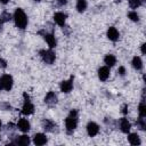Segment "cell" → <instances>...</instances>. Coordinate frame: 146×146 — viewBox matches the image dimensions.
<instances>
[{
  "mask_svg": "<svg viewBox=\"0 0 146 146\" xmlns=\"http://www.w3.org/2000/svg\"><path fill=\"white\" fill-rule=\"evenodd\" d=\"M14 19H15V24L18 29H25L26 25H27V17L25 15V13L21 9V8H17L14 13Z\"/></svg>",
  "mask_w": 146,
  "mask_h": 146,
  "instance_id": "1",
  "label": "cell"
},
{
  "mask_svg": "<svg viewBox=\"0 0 146 146\" xmlns=\"http://www.w3.org/2000/svg\"><path fill=\"white\" fill-rule=\"evenodd\" d=\"M76 125H78V113L75 110H73V111H71L70 115L65 120V127H66L67 132L68 133L73 132L74 129L76 128Z\"/></svg>",
  "mask_w": 146,
  "mask_h": 146,
  "instance_id": "2",
  "label": "cell"
},
{
  "mask_svg": "<svg viewBox=\"0 0 146 146\" xmlns=\"http://www.w3.org/2000/svg\"><path fill=\"white\" fill-rule=\"evenodd\" d=\"M23 97H24L25 102H24V105H23V108H22V113H23L24 115H31V114H33V112H34V106L31 104L29 95H27L26 92H24V94H23Z\"/></svg>",
  "mask_w": 146,
  "mask_h": 146,
  "instance_id": "3",
  "label": "cell"
},
{
  "mask_svg": "<svg viewBox=\"0 0 146 146\" xmlns=\"http://www.w3.org/2000/svg\"><path fill=\"white\" fill-rule=\"evenodd\" d=\"M13 87V78L5 74L0 78V90H10Z\"/></svg>",
  "mask_w": 146,
  "mask_h": 146,
  "instance_id": "4",
  "label": "cell"
},
{
  "mask_svg": "<svg viewBox=\"0 0 146 146\" xmlns=\"http://www.w3.org/2000/svg\"><path fill=\"white\" fill-rule=\"evenodd\" d=\"M40 55H41V57L46 64H52L55 62L56 56H55V52L52 50H41Z\"/></svg>",
  "mask_w": 146,
  "mask_h": 146,
  "instance_id": "5",
  "label": "cell"
},
{
  "mask_svg": "<svg viewBox=\"0 0 146 146\" xmlns=\"http://www.w3.org/2000/svg\"><path fill=\"white\" fill-rule=\"evenodd\" d=\"M99 131V127L98 124H96L95 122H89L87 125V132L90 137H95Z\"/></svg>",
  "mask_w": 146,
  "mask_h": 146,
  "instance_id": "6",
  "label": "cell"
},
{
  "mask_svg": "<svg viewBox=\"0 0 146 146\" xmlns=\"http://www.w3.org/2000/svg\"><path fill=\"white\" fill-rule=\"evenodd\" d=\"M110 76V68L108 66H103L98 70V78L100 81H106Z\"/></svg>",
  "mask_w": 146,
  "mask_h": 146,
  "instance_id": "7",
  "label": "cell"
},
{
  "mask_svg": "<svg viewBox=\"0 0 146 146\" xmlns=\"http://www.w3.org/2000/svg\"><path fill=\"white\" fill-rule=\"evenodd\" d=\"M44 103H46L47 105H49V106L55 105V104L57 103V96L55 95V92L49 91V92L46 95V97H44Z\"/></svg>",
  "mask_w": 146,
  "mask_h": 146,
  "instance_id": "8",
  "label": "cell"
},
{
  "mask_svg": "<svg viewBox=\"0 0 146 146\" xmlns=\"http://www.w3.org/2000/svg\"><path fill=\"white\" fill-rule=\"evenodd\" d=\"M47 137H46V135H43V133H36V135H34V137H33V143L35 144V145H38V146H41V145H44L46 143H47Z\"/></svg>",
  "mask_w": 146,
  "mask_h": 146,
  "instance_id": "9",
  "label": "cell"
},
{
  "mask_svg": "<svg viewBox=\"0 0 146 146\" xmlns=\"http://www.w3.org/2000/svg\"><path fill=\"white\" fill-rule=\"evenodd\" d=\"M73 88V78H71L70 80L67 81H63L60 83V90L63 92H70Z\"/></svg>",
  "mask_w": 146,
  "mask_h": 146,
  "instance_id": "10",
  "label": "cell"
},
{
  "mask_svg": "<svg viewBox=\"0 0 146 146\" xmlns=\"http://www.w3.org/2000/svg\"><path fill=\"white\" fill-rule=\"evenodd\" d=\"M65 19H66V15L63 14V13H56L54 15V21L59 26H64L65 25Z\"/></svg>",
  "mask_w": 146,
  "mask_h": 146,
  "instance_id": "11",
  "label": "cell"
},
{
  "mask_svg": "<svg viewBox=\"0 0 146 146\" xmlns=\"http://www.w3.org/2000/svg\"><path fill=\"white\" fill-rule=\"evenodd\" d=\"M42 125H43V129L46 131H49V132H54L57 128V125L54 122H51L50 120H47V119L42 121Z\"/></svg>",
  "mask_w": 146,
  "mask_h": 146,
  "instance_id": "12",
  "label": "cell"
},
{
  "mask_svg": "<svg viewBox=\"0 0 146 146\" xmlns=\"http://www.w3.org/2000/svg\"><path fill=\"white\" fill-rule=\"evenodd\" d=\"M14 144L19 145V146H27V145L30 144V138H29V136H26V135L18 136V137L16 138V140L14 141Z\"/></svg>",
  "mask_w": 146,
  "mask_h": 146,
  "instance_id": "13",
  "label": "cell"
},
{
  "mask_svg": "<svg viewBox=\"0 0 146 146\" xmlns=\"http://www.w3.org/2000/svg\"><path fill=\"white\" fill-rule=\"evenodd\" d=\"M119 36H120V34H119V31L115 29V27H110L108 30H107V38L110 39V40H112V41H116L117 39H119Z\"/></svg>",
  "mask_w": 146,
  "mask_h": 146,
  "instance_id": "14",
  "label": "cell"
},
{
  "mask_svg": "<svg viewBox=\"0 0 146 146\" xmlns=\"http://www.w3.org/2000/svg\"><path fill=\"white\" fill-rule=\"evenodd\" d=\"M17 128L23 132H27L30 130V123L26 119H21L17 123Z\"/></svg>",
  "mask_w": 146,
  "mask_h": 146,
  "instance_id": "15",
  "label": "cell"
},
{
  "mask_svg": "<svg viewBox=\"0 0 146 146\" xmlns=\"http://www.w3.org/2000/svg\"><path fill=\"white\" fill-rule=\"evenodd\" d=\"M120 128H121V131H122V132H124V133H128V132L130 131L131 125H130L129 121H128L125 117L120 119Z\"/></svg>",
  "mask_w": 146,
  "mask_h": 146,
  "instance_id": "16",
  "label": "cell"
},
{
  "mask_svg": "<svg viewBox=\"0 0 146 146\" xmlns=\"http://www.w3.org/2000/svg\"><path fill=\"white\" fill-rule=\"evenodd\" d=\"M128 140H129V143L131 145H135V146L140 145V138H139V136L137 133H130L128 136Z\"/></svg>",
  "mask_w": 146,
  "mask_h": 146,
  "instance_id": "17",
  "label": "cell"
},
{
  "mask_svg": "<svg viewBox=\"0 0 146 146\" xmlns=\"http://www.w3.org/2000/svg\"><path fill=\"white\" fill-rule=\"evenodd\" d=\"M43 36H44V40L47 41V43H48V46H49L50 48H54V47L56 46V39H55V36H54L51 33L44 34Z\"/></svg>",
  "mask_w": 146,
  "mask_h": 146,
  "instance_id": "18",
  "label": "cell"
},
{
  "mask_svg": "<svg viewBox=\"0 0 146 146\" xmlns=\"http://www.w3.org/2000/svg\"><path fill=\"white\" fill-rule=\"evenodd\" d=\"M104 62H105L106 66L112 67V66L115 65V63H116V58H115L113 55H106L105 58H104Z\"/></svg>",
  "mask_w": 146,
  "mask_h": 146,
  "instance_id": "19",
  "label": "cell"
},
{
  "mask_svg": "<svg viewBox=\"0 0 146 146\" xmlns=\"http://www.w3.org/2000/svg\"><path fill=\"white\" fill-rule=\"evenodd\" d=\"M132 66H133L136 70H141V67H143V62H141L140 57L135 56V57L132 58Z\"/></svg>",
  "mask_w": 146,
  "mask_h": 146,
  "instance_id": "20",
  "label": "cell"
},
{
  "mask_svg": "<svg viewBox=\"0 0 146 146\" xmlns=\"http://www.w3.org/2000/svg\"><path fill=\"white\" fill-rule=\"evenodd\" d=\"M76 9H78L79 13L84 11L87 9V2H86V0H78V2H76Z\"/></svg>",
  "mask_w": 146,
  "mask_h": 146,
  "instance_id": "21",
  "label": "cell"
},
{
  "mask_svg": "<svg viewBox=\"0 0 146 146\" xmlns=\"http://www.w3.org/2000/svg\"><path fill=\"white\" fill-rule=\"evenodd\" d=\"M138 112H139V115L140 117H145L146 116V106L144 104V102H141L138 106Z\"/></svg>",
  "mask_w": 146,
  "mask_h": 146,
  "instance_id": "22",
  "label": "cell"
},
{
  "mask_svg": "<svg viewBox=\"0 0 146 146\" xmlns=\"http://www.w3.org/2000/svg\"><path fill=\"white\" fill-rule=\"evenodd\" d=\"M140 5H141V0H129V6H130L132 9L138 8Z\"/></svg>",
  "mask_w": 146,
  "mask_h": 146,
  "instance_id": "23",
  "label": "cell"
},
{
  "mask_svg": "<svg viewBox=\"0 0 146 146\" xmlns=\"http://www.w3.org/2000/svg\"><path fill=\"white\" fill-rule=\"evenodd\" d=\"M10 18H11V16L7 11H5L0 15V22H7V21H10Z\"/></svg>",
  "mask_w": 146,
  "mask_h": 146,
  "instance_id": "24",
  "label": "cell"
},
{
  "mask_svg": "<svg viewBox=\"0 0 146 146\" xmlns=\"http://www.w3.org/2000/svg\"><path fill=\"white\" fill-rule=\"evenodd\" d=\"M137 127L139 128V129H141V130H145V128H146V124H145V121H144V119L143 117H139L138 120H137Z\"/></svg>",
  "mask_w": 146,
  "mask_h": 146,
  "instance_id": "25",
  "label": "cell"
},
{
  "mask_svg": "<svg viewBox=\"0 0 146 146\" xmlns=\"http://www.w3.org/2000/svg\"><path fill=\"white\" fill-rule=\"evenodd\" d=\"M128 17H129L131 21H133V22H137V21L139 19V16H138V14H137L136 11H130V13L128 14Z\"/></svg>",
  "mask_w": 146,
  "mask_h": 146,
  "instance_id": "26",
  "label": "cell"
},
{
  "mask_svg": "<svg viewBox=\"0 0 146 146\" xmlns=\"http://www.w3.org/2000/svg\"><path fill=\"white\" fill-rule=\"evenodd\" d=\"M117 72H119L120 75H124V74H125V68H124L123 66H120L119 70H117Z\"/></svg>",
  "mask_w": 146,
  "mask_h": 146,
  "instance_id": "27",
  "label": "cell"
},
{
  "mask_svg": "<svg viewBox=\"0 0 146 146\" xmlns=\"http://www.w3.org/2000/svg\"><path fill=\"white\" fill-rule=\"evenodd\" d=\"M7 66V62L5 59H0V67L1 68H5Z\"/></svg>",
  "mask_w": 146,
  "mask_h": 146,
  "instance_id": "28",
  "label": "cell"
},
{
  "mask_svg": "<svg viewBox=\"0 0 146 146\" xmlns=\"http://www.w3.org/2000/svg\"><path fill=\"white\" fill-rule=\"evenodd\" d=\"M122 113H123V114H127V113H128V105H123V107H122Z\"/></svg>",
  "mask_w": 146,
  "mask_h": 146,
  "instance_id": "29",
  "label": "cell"
},
{
  "mask_svg": "<svg viewBox=\"0 0 146 146\" xmlns=\"http://www.w3.org/2000/svg\"><path fill=\"white\" fill-rule=\"evenodd\" d=\"M145 46H146L145 43H144V44H141V52H143V54H145Z\"/></svg>",
  "mask_w": 146,
  "mask_h": 146,
  "instance_id": "30",
  "label": "cell"
},
{
  "mask_svg": "<svg viewBox=\"0 0 146 146\" xmlns=\"http://www.w3.org/2000/svg\"><path fill=\"white\" fill-rule=\"evenodd\" d=\"M66 1H67V0H59V3H60V5H65Z\"/></svg>",
  "mask_w": 146,
  "mask_h": 146,
  "instance_id": "31",
  "label": "cell"
},
{
  "mask_svg": "<svg viewBox=\"0 0 146 146\" xmlns=\"http://www.w3.org/2000/svg\"><path fill=\"white\" fill-rule=\"evenodd\" d=\"M8 1H9V0H0V2H1V3H3V5H5V3H7Z\"/></svg>",
  "mask_w": 146,
  "mask_h": 146,
  "instance_id": "32",
  "label": "cell"
},
{
  "mask_svg": "<svg viewBox=\"0 0 146 146\" xmlns=\"http://www.w3.org/2000/svg\"><path fill=\"white\" fill-rule=\"evenodd\" d=\"M0 128H1V121H0Z\"/></svg>",
  "mask_w": 146,
  "mask_h": 146,
  "instance_id": "33",
  "label": "cell"
},
{
  "mask_svg": "<svg viewBox=\"0 0 146 146\" xmlns=\"http://www.w3.org/2000/svg\"><path fill=\"white\" fill-rule=\"evenodd\" d=\"M34 1H40V0H34Z\"/></svg>",
  "mask_w": 146,
  "mask_h": 146,
  "instance_id": "34",
  "label": "cell"
}]
</instances>
